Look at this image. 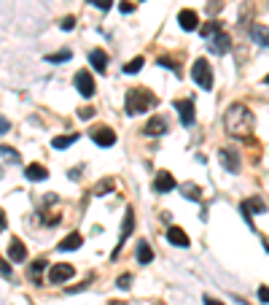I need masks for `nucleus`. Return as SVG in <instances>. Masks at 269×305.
Returning <instances> with one entry per match:
<instances>
[{
    "mask_svg": "<svg viewBox=\"0 0 269 305\" xmlns=\"http://www.w3.org/2000/svg\"><path fill=\"white\" fill-rule=\"evenodd\" d=\"M224 125H226V132L234 138H248L253 130V113L248 111L243 103H234V106H229L226 116H224Z\"/></svg>",
    "mask_w": 269,
    "mask_h": 305,
    "instance_id": "f257e3e1",
    "label": "nucleus"
},
{
    "mask_svg": "<svg viewBox=\"0 0 269 305\" xmlns=\"http://www.w3.org/2000/svg\"><path fill=\"white\" fill-rule=\"evenodd\" d=\"M127 113H132V116H138V113H146L148 108L156 106V95L148 92L146 87H134L127 92Z\"/></svg>",
    "mask_w": 269,
    "mask_h": 305,
    "instance_id": "f03ea898",
    "label": "nucleus"
},
{
    "mask_svg": "<svg viewBox=\"0 0 269 305\" xmlns=\"http://www.w3.org/2000/svg\"><path fill=\"white\" fill-rule=\"evenodd\" d=\"M191 79H194V84L199 89H210L213 87V71H210V65L205 57H199V60H194V68H191Z\"/></svg>",
    "mask_w": 269,
    "mask_h": 305,
    "instance_id": "7ed1b4c3",
    "label": "nucleus"
},
{
    "mask_svg": "<svg viewBox=\"0 0 269 305\" xmlns=\"http://www.w3.org/2000/svg\"><path fill=\"white\" fill-rule=\"evenodd\" d=\"M89 138H92L97 146H102V149H108V146L116 144V132H113L111 127H105V125L92 127V130H89Z\"/></svg>",
    "mask_w": 269,
    "mask_h": 305,
    "instance_id": "20e7f679",
    "label": "nucleus"
},
{
    "mask_svg": "<svg viewBox=\"0 0 269 305\" xmlns=\"http://www.w3.org/2000/svg\"><path fill=\"white\" fill-rule=\"evenodd\" d=\"M75 89H78V95H84V98H92L94 92V79H92V73L89 71H78L75 73Z\"/></svg>",
    "mask_w": 269,
    "mask_h": 305,
    "instance_id": "39448f33",
    "label": "nucleus"
},
{
    "mask_svg": "<svg viewBox=\"0 0 269 305\" xmlns=\"http://www.w3.org/2000/svg\"><path fill=\"white\" fill-rule=\"evenodd\" d=\"M73 265H67V262H60V265H54V268L49 270V284H65L67 278H73Z\"/></svg>",
    "mask_w": 269,
    "mask_h": 305,
    "instance_id": "423d86ee",
    "label": "nucleus"
},
{
    "mask_svg": "<svg viewBox=\"0 0 269 305\" xmlns=\"http://www.w3.org/2000/svg\"><path fill=\"white\" fill-rule=\"evenodd\" d=\"M175 111L180 113V122L183 127L194 125V100H175Z\"/></svg>",
    "mask_w": 269,
    "mask_h": 305,
    "instance_id": "0eeeda50",
    "label": "nucleus"
},
{
    "mask_svg": "<svg viewBox=\"0 0 269 305\" xmlns=\"http://www.w3.org/2000/svg\"><path fill=\"white\" fill-rule=\"evenodd\" d=\"M153 189H156V192H172V189H175V178H172V173L159 170V173L153 176Z\"/></svg>",
    "mask_w": 269,
    "mask_h": 305,
    "instance_id": "6e6552de",
    "label": "nucleus"
},
{
    "mask_svg": "<svg viewBox=\"0 0 269 305\" xmlns=\"http://www.w3.org/2000/svg\"><path fill=\"white\" fill-rule=\"evenodd\" d=\"M213 54H226L229 49H232V38H229L224 30H221L218 35H213V41H210V46H207Z\"/></svg>",
    "mask_w": 269,
    "mask_h": 305,
    "instance_id": "1a4fd4ad",
    "label": "nucleus"
},
{
    "mask_svg": "<svg viewBox=\"0 0 269 305\" xmlns=\"http://www.w3.org/2000/svg\"><path fill=\"white\" fill-rule=\"evenodd\" d=\"M178 25L183 27L186 33L197 30V27H199V16H197V11H191V8H183V11L178 14Z\"/></svg>",
    "mask_w": 269,
    "mask_h": 305,
    "instance_id": "9d476101",
    "label": "nucleus"
},
{
    "mask_svg": "<svg viewBox=\"0 0 269 305\" xmlns=\"http://www.w3.org/2000/svg\"><path fill=\"white\" fill-rule=\"evenodd\" d=\"M218 159H221V165H224L229 173H237V170H239V157H237V151H232V149H221Z\"/></svg>",
    "mask_w": 269,
    "mask_h": 305,
    "instance_id": "9b49d317",
    "label": "nucleus"
},
{
    "mask_svg": "<svg viewBox=\"0 0 269 305\" xmlns=\"http://www.w3.org/2000/svg\"><path fill=\"white\" fill-rule=\"evenodd\" d=\"M8 260L11 262H24L27 260V246L19 241V238H14V241L8 243Z\"/></svg>",
    "mask_w": 269,
    "mask_h": 305,
    "instance_id": "f8f14e48",
    "label": "nucleus"
},
{
    "mask_svg": "<svg viewBox=\"0 0 269 305\" xmlns=\"http://www.w3.org/2000/svg\"><path fill=\"white\" fill-rule=\"evenodd\" d=\"M134 230V214H132V208L127 211V216H124V224H121V235H119V246H116V254H119V249L124 243H127V238H129V232Z\"/></svg>",
    "mask_w": 269,
    "mask_h": 305,
    "instance_id": "ddd939ff",
    "label": "nucleus"
},
{
    "mask_svg": "<svg viewBox=\"0 0 269 305\" xmlns=\"http://www.w3.org/2000/svg\"><path fill=\"white\" fill-rule=\"evenodd\" d=\"M89 62H92V68L97 71V73L108 71V57H105L102 49H92V52H89Z\"/></svg>",
    "mask_w": 269,
    "mask_h": 305,
    "instance_id": "4468645a",
    "label": "nucleus"
},
{
    "mask_svg": "<svg viewBox=\"0 0 269 305\" xmlns=\"http://www.w3.org/2000/svg\"><path fill=\"white\" fill-rule=\"evenodd\" d=\"M165 132H167V122L162 119V116H151V122L146 125V135L159 138V135H165Z\"/></svg>",
    "mask_w": 269,
    "mask_h": 305,
    "instance_id": "2eb2a0df",
    "label": "nucleus"
},
{
    "mask_svg": "<svg viewBox=\"0 0 269 305\" xmlns=\"http://www.w3.org/2000/svg\"><path fill=\"white\" fill-rule=\"evenodd\" d=\"M251 35H253V41L258 43V46H266V49H269V27L266 25H253L251 27Z\"/></svg>",
    "mask_w": 269,
    "mask_h": 305,
    "instance_id": "dca6fc26",
    "label": "nucleus"
},
{
    "mask_svg": "<svg viewBox=\"0 0 269 305\" xmlns=\"http://www.w3.org/2000/svg\"><path fill=\"white\" fill-rule=\"evenodd\" d=\"M167 241L172 246H180V249H186L189 246V235L180 230V227H170V232H167Z\"/></svg>",
    "mask_w": 269,
    "mask_h": 305,
    "instance_id": "f3484780",
    "label": "nucleus"
},
{
    "mask_svg": "<svg viewBox=\"0 0 269 305\" xmlns=\"http://www.w3.org/2000/svg\"><path fill=\"white\" fill-rule=\"evenodd\" d=\"M24 176L30 181H43V178H49V170H46L43 165H38V162H33V165L24 168Z\"/></svg>",
    "mask_w": 269,
    "mask_h": 305,
    "instance_id": "a211bd4d",
    "label": "nucleus"
},
{
    "mask_svg": "<svg viewBox=\"0 0 269 305\" xmlns=\"http://www.w3.org/2000/svg\"><path fill=\"white\" fill-rule=\"evenodd\" d=\"M81 243H84V238L78 232H70L65 238V241L60 243V251H75V249H81Z\"/></svg>",
    "mask_w": 269,
    "mask_h": 305,
    "instance_id": "6ab92c4d",
    "label": "nucleus"
},
{
    "mask_svg": "<svg viewBox=\"0 0 269 305\" xmlns=\"http://www.w3.org/2000/svg\"><path fill=\"white\" fill-rule=\"evenodd\" d=\"M138 262H140V265L153 262V251H151V246H148L146 241H140V243H138Z\"/></svg>",
    "mask_w": 269,
    "mask_h": 305,
    "instance_id": "aec40b11",
    "label": "nucleus"
},
{
    "mask_svg": "<svg viewBox=\"0 0 269 305\" xmlns=\"http://www.w3.org/2000/svg\"><path fill=\"white\" fill-rule=\"evenodd\" d=\"M75 140H78V135H75V132H70V135H57V138L51 140V146H54V149H67V146H73Z\"/></svg>",
    "mask_w": 269,
    "mask_h": 305,
    "instance_id": "412c9836",
    "label": "nucleus"
},
{
    "mask_svg": "<svg viewBox=\"0 0 269 305\" xmlns=\"http://www.w3.org/2000/svg\"><path fill=\"white\" fill-rule=\"evenodd\" d=\"M199 33L205 35V38H213V35H218V33H221V22H216V19H210V22H207L205 27H202Z\"/></svg>",
    "mask_w": 269,
    "mask_h": 305,
    "instance_id": "4be33fe9",
    "label": "nucleus"
},
{
    "mask_svg": "<svg viewBox=\"0 0 269 305\" xmlns=\"http://www.w3.org/2000/svg\"><path fill=\"white\" fill-rule=\"evenodd\" d=\"M73 57V52L70 49H65V52H54V54H46V60L49 62H67Z\"/></svg>",
    "mask_w": 269,
    "mask_h": 305,
    "instance_id": "5701e85b",
    "label": "nucleus"
},
{
    "mask_svg": "<svg viewBox=\"0 0 269 305\" xmlns=\"http://www.w3.org/2000/svg\"><path fill=\"white\" fill-rule=\"evenodd\" d=\"M46 270V260L41 256V260H35L33 265H30V278H38V275H41Z\"/></svg>",
    "mask_w": 269,
    "mask_h": 305,
    "instance_id": "b1692460",
    "label": "nucleus"
},
{
    "mask_svg": "<svg viewBox=\"0 0 269 305\" xmlns=\"http://www.w3.org/2000/svg\"><path fill=\"white\" fill-rule=\"evenodd\" d=\"M245 205H248V208H251V211H256V214H261V211H266L264 200H258V197H253V200H245Z\"/></svg>",
    "mask_w": 269,
    "mask_h": 305,
    "instance_id": "393cba45",
    "label": "nucleus"
},
{
    "mask_svg": "<svg viewBox=\"0 0 269 305\" xmlns=\"http://www.w3.org/2000/svg\"><path fill=\"white\" fill-rule=\"evenodd\" d=\"M143 62H146L143 57H134L132 62H127V68H124V73H138V71L143 68Z\"/></svg>",
    "mask_w": 269,
    "mask_h": 305,
    "instance_id": "a878e982",
    "label": "nucleus"
},
{
    "mask_svg": "<svg viewBox=\"0 0 269 305\" xmlns=\"http://www.w3.org/2000/svg\"><path fill=\"white\" fill-rule=\"evenodd\" d=\"M183 195H186L189 200H199V186H194V184H183Z\"/></svg>",
    "mask_w": 269,
    "mask_h": 305,
    "instance_id": "bb28decb",
    "label": "nucleus"
},
{
    "mask_svg": "<svg viewBox=\"0 0 269 305\" xmlns=\"http://www.w3.org/2000/svg\"><path fill=\"white\" fill-rule=\"evenodd\" d=\"M0 154H3L8 162H19V154H16V151H14L11 146H3V149H0Z\"/></svg>",
    "mask_w": 269,
    "mask_h": 305,
    "instance_id": "cd10ccee",
    "label": "nucleus"
},
{
    "mask_svg": "<svg viewBox=\"0 0 269 305\" xmlns=\"http://www.w3.org/2000/svg\"><path fill=\"white\" fill-rule=\"evenodd\" d=\"M239 211H243V219H245V222L253 227V216H251V208H248L245 203H239Z\"/></svg>",
    "mask_w": 269,
    "mask_h": 305,
    "instance_id": "c85d7f7f",
    "label": "nucleus"
},
{
    "mask_svg": "<svg viewBox=\"0 0 269 305\" xmlns=\"http://www.w3.org/2000/svg\"><path fill=\"white\" fill-rule=\"evenodd\" d=\"M129 287H132V275H121V278H119V289L127 292Z\"/></svg>",
    "mask_w": 269,
    "mask_h": 305,
    "instance_id": "c756f323",
    "label": "nucleus"
},
{
    "mask_svg": "<svg viewBox=\"0 0 269 305\" xmlns=\"http://www.w3.org/2000/svg\"><path fill=\"white\" fill-rule=\"evenodd\" d=\"M60 27H62V30H73V27H75V16H65Z\"/></svg>",
    "mask_w": 269,
    "mask_h": 305,
    "instance_id": "7c9ffc66",
    "label": "nucleus"
},
{
    "mask_svg": "<svg viewBox=\"0 0 269 305\" xmlns=\"http://www.w3.org/2000/svg\"><path fill=\"white\" fill-rule=\"evenodd\" d=\"M258 300L269 305V287H258Z\"/></svg>",
    "mask_w": 269,
    "mask_h": 305,
    "instance_id": "2f4dec72",
    "label": "nucleus"
},
{
    "mask_svg": "<svg viewBox=\"0 0 269 305\" xmlns=\"http://www.w3.org/2000/svg\"><path fill=\"white\" fill-rule=\"evenodd\" d=\"M119 8H121L124 14H132V11H134V3H129V0H121V3H119Z\"/></svg>",
    "mask_w": 269,
    "mask_h": 305,
    "instance_id": "473e14b6",
    "label": "nucleus"
},
{
    "mask_svg": "<svg viewBox=\"0 0 269 305\" xmlns=\"http://www.w3.org/2000/svg\"><path fill=\"white\" fill-rule=\"evenodd\" d=\"M78 116H81V119H92V116H94V108H89V106L81 108V111H78Z\"/></svg>",
    "mask_w": 269,
    "mask_h": 305,
    "instance_id": "72a5a7b5",
    "label": "nucleus"
},
{
    "mask_svg": "<svg viewBox=\"0 0 269 305\" xmlns=\"http://www.w3.org/2000/svg\"><path fill=\"white\" fill-rule=\"evenodd\" d=\"M0 275H6V278L11 275V265H8V262H3V260H0Z\"/></svg>",
    "mask_w": 269,
    "mask_h": 305,
    "instance_id": "f704fd0d",
    "label": "nucleus"
},
{
    "mask_svg": "<svg viewBox=\"0 0 269 305\" xmlns=\"http://www.w3.org/2000/svg\"><path fill=\"white\" fill-rule=\"evenodd\" d=\"M94 6H97L100 11H108V8L113 6V0H97V3H94Z\"/></svg>",
    "mask_w": 269,
    "mask_h": 305,
    "instance_id": "c9c22d12",
    "label": "nucleus"
},
{
    "mask_svg": "<svg viewBox=\"0 0 269 305\" xmlns=\"http://www.w3.org/2000/svg\"><path fill=\"white\" fill-rule=\"evenodd\" d=\"M159 62L165 65V68H170V71H178L175 65H172V60H170V57H159Z\"/></svg>",
    "mask_w": 269,
    "mask_h": 305,
    "instance_id": "e433bc0d",
    "label": "nucleus"
},
{
    "mask_svg": "<svg viewBox=\"0 0 269 305\" xmlns=\"http://www.w3.org/2000/svg\"><path fill=\"white\" fill-rule=\"evenodd\" d=\"M218 8H221V3H218V0H210L207 11H210V14H216V11H218Z\"/></svg>",
    "mask_w": 269,
    "mask_h": 305,
    "instance_id": "4c0bfd02",
    "label": "nucleus"
},
{
    "mask_svg": "<svg viewBox=\"0 0 269 305\" xmlns=\"http://www.w3.org/2000/svg\"><path fill=\"white\" fill-rule=\"evenodd\" d=\"M205 305H224V302L216 300V297H210V294H205Z\"/></svg>",
    "mask_w": 269,
    "mask_h": 305,
    "instance_id": "58836bf2",
    "label": "nucleus"
},
{
    "mask_svg": "<svg viewBox=\"0 0 269 305\" xmlns=\"http://www.w3.org/2000/svg\"><path fill=\"white\" fill-rule=\"evenodd\" d=\"M8 127H11V125H8V119L0 116V132H8Z\"/></svg>",
    "mask_w": 269,
    "mask_h": 305,
    "instance_id": "ea45409f",
    "label": "nucleus"
},
{
    "mask_svg": "<svg viewBox=\"0 0 269 305\" xmlns=\"http://www.w3.org/2000/svg\"><path fill=\"white\" fill-rule=\"evenodd\" d=\"M105 189H111V181H102V184L97 186V195H102V192H105Z\"/></svg>",
    "mask_w": 269,
    "mask_h": 305,
    "instance_id": "a19ab883",
    "label": "nucleus"
},
{
    "mask_svg": "<svg viewBox=\"0 0 269 305\" xmlns=\"http://www.w3.org/2000/svg\"><path fill=\"white\" fill-rule=\"evenodd\" d=\"M3 230H6V214L0 211V232H3Z\"/></svg>",
    "mask_w": 269,
    "mask_h": 305,
    "instance_id": "79ce46f5",
    "label": "nucleus"
},
{
    "mask_svg": "<svg viewBox=\"0 0 269 305\" xmlns=\"http://www.w3.org/2000/svg\"><path fill=\"white\" fill-rule=\"evenodd\" d=\"M108 305H124V302H119V300H113V302H108Z\"/></svg>",
    "mask_w": 269,
    "mask_h": 305,
    "instance_id": "37998d69",
    "label": "nucleus"
},
{
    "mask_svg": "<svg viewBox=\"0 0 269 305\" xmlns=\"http://www.w3.org/2000/svg\"><path fill=\"white\" fill-rule=\"evenodd\" d=\"M86 3H97V0H86Z\"/></svg>",
    "mask_w": 269,
    "mask_h": 305,
    "instance_id": "c03bdc74",
    "label": "nucleus"
},
{
    "mask_svg": "<svg viewBox=\"0 0 269 305\" xmlns=\"http://www.w3.org/2000/svg\"><path fill=\"white\" fill-rule=\"evenodd\" d=\"M264 81H266V84H269V73H266V79H264Z\"/></svg>",
    "mask_w": 269,
    "mask_h": 305,
    "instance_id": "a18cd8bd",
    "label": "nucleus"
}]
</instances>
